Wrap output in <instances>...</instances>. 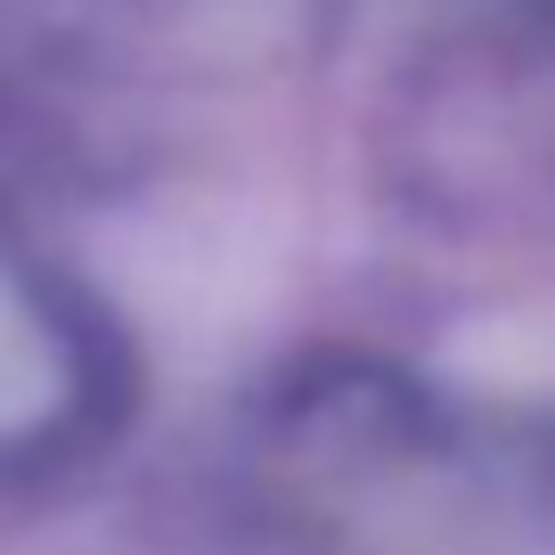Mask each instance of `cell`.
Wrapping results in <instances>:
<instances>
[{"instance_id": "1", "label": "cell", "mask_w": 555, "mask_h": 555, "mask_svg": "<svg viewBox=\"0 0 555 555\" xmlns=\"http://www.w3.org/2000/svg\"><path fill=\"white\" fill-rule=\"evenodd\" d=\"M131 384L115 311L0 221V490L50 482L115 441Z\"/></svg>"}]
</instances>
